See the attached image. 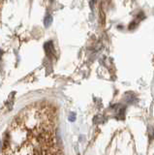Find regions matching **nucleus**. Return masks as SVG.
<instances>
[{"mask_svg": "<svg viewBox=\"0 0 154 155\" xmlns=\"http://www.w3.org/2000/svg\"><path fill=\"white\" fill-rule=\"evenodd\" d=\"M56 124L57 115L51 105H29L11 122L0 155H63Z\"/></svg>", "mask_w": 154, "mask_h": 155, "instance_id": "obj_1", "label": "nucleus"}, {"mask_svg": "<svg viewBox=\"0 0 154 155\" xmlns=\"http://www.w3.org/2000/svg\"><path fill=\"white\" fill-rule=\"evenodd\" d=\"M51 23H52V17L51 15H47L44 19V25L47 28L51 26Z\"/></svg>", "mask_w": 154, "mask_h": 155, "instance_id": "obj_2", "label": "nucleus"}]
</instances>
